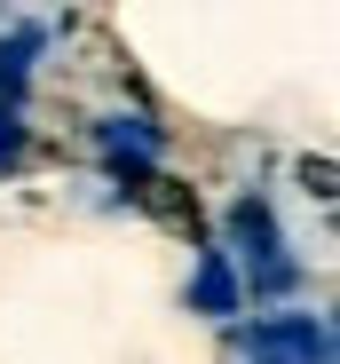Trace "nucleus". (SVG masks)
I'll return each mask as SVG.
<instances>
[{
    "label": "nucleus",
    "mask_w": 340,
    "mask_h": 364,
    "mask_svg": "<svg viewBox=\"0 0 340 364\" xmlns=\"http://www.w3.org/2000/svg\"><path fill=\"white\" fill-rule=\"evenodd\" d=\"M230 348H238V356H324L332 341H324L309 317H277V325H246Z\"/></svg>",
    "instance_id": "f257e3e1"
},
{
    "label": "nucleus",
    "mask_w": 340,
    "mask_h": 364,
    "mask_svg": "<svg viewBox=\"0 0 340 364\" xmlns=\"http://www.w3.org/2000/svg\"><path fill=\"white\" fill-rule=\"evenodd\" d=\"M150 151H158V135L143 127V119H119V127H103V159H111V166L143 174V166H150Z\"/></svg>",
    "instance_id": "f03ea898"
},
{
    "label": "nucleus",
    "mask_w": 340,
    "mask_h": 364,
    "mask_svg": "<svg viewBox=\"0 0 340 364\" xmlns=\"http://www.w3.org/2000/svg\"><path fill=\"white\" fill-rule=\"evenodd\" d=\"M190 301H198L206 317H230V309H238V269L221 262V254H206V269H198V285H190Z\"/></svg>",
    "instance_id": "7ed1b4c3"
}]
</instances>
